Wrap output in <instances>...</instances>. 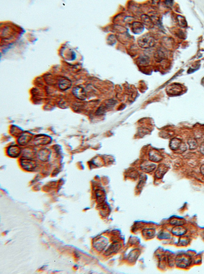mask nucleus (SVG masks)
I'll list each match as a JSON object with an SVG mask.
<instances>
[{"label": "nucleus", "instance_id": "nucleus-1", "mask_svg": "<svg viewBox=\"0 0 204 274\" xmlns=\"http://www.w3.org/2000/svg\"><path fill=\"white\" fill-rule=\"evenodd\" d=\"M139 45L144 48H149L153 47L155 45V39L148 34L143 35L138 39Z\"/></svg>", "mask_w": 204, "mask_h": 274}, {"label": "nucleus", "instance_id": "nucleus-2", "mask_svg": "<svg viewBox=\"0 0 204 274\" xmlns=\"http://www.w3.org/2000/svg\"><path fill=\"white\" fill-rule=\"evenodd\" d=\"M21 166L24 169L27 171H32L35 169L37 166V164L30 157L25 158L21 160Z\"/></svg>", "mask_w": 204, "mask_h": 274}, {"label": "nucleus", "instance_id": "nucleus-3", "mask_svg": "<svg viewBox=\"0 0 204 274\" xmlns=\"http://www.w3.org/2000/svg\"><path fill=\"white\" fill-rule=\"evenodd\" d=\"M108 243V241L106 238L101 236L94 239V246L97 250L101 251L105 248Z\"/></svg>", "mask_w": 204, "mask_h": 274}, {"label": "nucleus", "instance_id": "nucleus-4", "mask_svg": "<svg viewBox=\"0 0 204 274\" xmlns=\"http://www.w3.org/2000/svg\"><path fill=\"white\" fill-rule=\"evenodd\" d=\"M21 149L18 145H11L8 149V155L12 157H18L21 153Z\"/></svg>", "mask_w": 204, "mask_h": 274}, {"label": "nucleus", "instance_id": "nucleus-5", "mask_svg": "<svg viewBox=\"0 0 204 274\" xmlns=\"http://www.w3.org/2000/svg\"><path fill=\"white\" fill-rule=\"evenodd\" d=\"M73 93V94L78 99L83 100L86 98V92L84 89L80 86H77L74 88Z\"/></svg>", "mask_w": 204, "mask_h": 274}, {"label": "nucleus", "instance_id": "nucleus-6", "mask_svg": "<svg viewBox=\"0 0 204 274\" xmlns=\"http://www.w3.org/2000/svg\"><path fill=\"white\" fill-rule=\"evenodd\" d=\"M182 143L181 140L179 139L178 138H174L171 140L170 144H169V146L171 147V149L172 150H177L181 149H182Z\"/></svg>", "mask_w": 204, "mask_h": 274}, {"label": "nucleus", "instance_id": "nucleus-7", "mask_svg": "<svg viewBox=\"0 0 204 274\" xmlns=\"http://www.w3.org/2000/svg\"><path fill=\"white\" fill-rule=\"evenodd\" d=\"M32 135L30 133H24L18 139V143L21 145H25L28 144L32 139Z\"/></svg>", "mask_w": 204, "mask_h": 274}, {"label": "nucleus", "instance_id": "nucleus-8", "mask_svg": "<svg viewBox=\"0 0 204 274\" xmlns=\"http://www.w3.org/2000/svg\"><path fill=\"white\" fill-rule=\"evenodd\" d=\"M150 159L152 161L158 162L161 160L162 157L161 156L160 153L155 150H152L149 153Z\"/></svg>", "mask_w": 204, "mask_h": 274}, {"label": "nucleus", "instance_id": "nucleus-9", "mask_svg": "<svg viewBox=\"0 0 204 274\" xmlns=\"http://www.w3.org/2000/svg\"><path fill=\"white\" fill-rule=\"evenodd\" d=\"M141 168L143 171L147 173H150L153 171V170L156 168V165L153 163L146 162L141 165Z\"/></svg>", "mask_w": 204, "mask_h": 274}, {"label": "nucleus", "instance_id": "nucleus-10", "mask_svg": "<svg viewBox=\"0 0 204 274\" xmlns=\"http://www.w3.org/2000/svg\"><path fill=\"white\" fill-rule=\"evenodd\" d=\"M49 152L50 150H47L45 149L44 150H41L40 153H38L39 158L42 161H47L48 160L51 155V153Z\"/></svg>", "mask_w": 204, "mask_h": 274}, {"label": "nucleus", "instance_id": "nucleus-11", "mask_svg": "<svg viewBox=\"0 0 204 274\" xmlns=\"http://www.w3.org/2000/svg\"><path fill=\"white\" fill-rule=\"evenodd\" d=\"M186 230L183 227H176L172 229V233L175 236H182L186 233Z\"/></svg>", "mask_w": 204, "mask_h": 274}, {"label": "nucleus", "instance_id": "nucleus-12", "mask_svg": "<svg viewBox=\"0 0 204 274\" xmlns=\"http://www.w3.org/2000/svg\"><path fill=\"white\" fill-rule=\"evenodd\" d=\"M167 170V168L164 165L163 166H160L159 167V168H158L156 172V176L158 179L161 178L163 177V175L165 173H166Z\"/></svg>", "mask_w": 204, "mask_h": 274}, {"label": "nucleus", "instance_id": "nucleus-13", "mask_svg": "<svg viewBox=\"0 0 204 274\" xmlns=\"http://www.w3.org/2000/svg\"><path fill=\"white\" fill-rule=\"evenodd\" d=\"M71 86V82L67 80H63L59 83V87L62 90H67Z\"/></svg>", "mask_w": 204, "mask_h": 274}, {"label": "nucleus", "instance_id": "nucleus-14", "mask_svg": "<svg viewBox=\"0 0 204 274\" xmlns=\"http://www.w3.org/2000/svg\"><path fill=\"white\" fill-rule=\"evenodd\" d=\"M188 143L189 144V148L191 149H195L198 147V143L194 139H191L188 140Z\"/></svg>", "mask_w": 204, "mask_h": 274}, {"label": "nucleus", "instance_id": "nucleus-15", "mask_svg": "<svg viewBox=\"0 0 204 274\" xmlns=\"http://www.w3.org/2000/svg\"><path fill=\"white\" fill-rule=\"evenodd\" d=\"M200 150H201V152L202 153V154L204 155V143L202 144Z\"/></svg>", "mask_w": 204, "mask_h": 274}]
</instances>
